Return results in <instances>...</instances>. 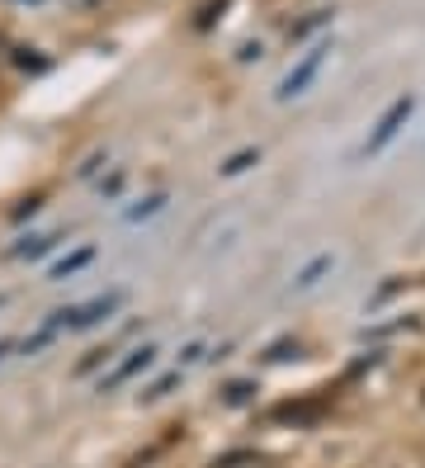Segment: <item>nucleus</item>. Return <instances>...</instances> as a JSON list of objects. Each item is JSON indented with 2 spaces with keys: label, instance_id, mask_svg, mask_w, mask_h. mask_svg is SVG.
Returning a JSON list of instances; mask_svg holds the SVG:
<instances>
[{
  "label": "nucleus",
  "instance_id": "1",
  "mask_svg": "<svg viewBox=\"0 0 425 468\" xmlns=\"http://www.w3.org/2000/svg\"><path fill=\"white\" fill-rule=\"evenodd\" d=\"M326 52H331V43H317V48H312L307 58H303L289 76L279 80V100H293V95H303V90L312 86V80H317V71H322V62H326Z\"/></svg>",
  "mask_w": 425,
  "mask_h": 468
},
{
  "label": "nucleus",
  "instance_id": "2",
  "mask_svg": "<svg viewBox=\"0 0 425 468\" xmlns=\"http://www.w3.org/2000/svg\"><path fill=\"white\" fill-rule=\"evenodd\" d=\"M411 109H416V100H411V95H402V100H392V104H388V114L378 119V128L368 133V143H364V152H378V147H388L392 137L402 133V123L411 119Z\"/></svg>",
  "mask_w": 425,
  "mask_h": 468
},
{
  "label": "nucleus",
  "instance_id": "3",
  "mask_svg": "<svg viewBox=\"0 0 425 468\" xmlns=\"http://www.w3.org/2000/svg\"><path fill=\"white\" fill-rule=\"evenodd\" d=\"M119 293H104V298H90V303H80V308H71V313H52V326H95L100 317H109L113 308H119Z\"/></svg>",
  "mask_w": 425,
  "mask_h": 468
},
{
  "label": "nucleus",
  "instance_id": "4",
  "mask_svg": "<svg viewBox=\"0 0 425 468\" xmlns=\"http://www.w3.org/2000/svg\"><path fill=\"white\" fill-rule=\"evenodd\" d=\"M152 360H156V350L152 346H142V350H133L128 360L113 369V374H104V383H100V393H109V388H119V383H128L133 374H142V369H152Z\"/></svg>",
  "mask_w": 425,
  "mask_h": 468
},
{
  "label": "nucleus",
  "instance_id": "5",
  "mask_svg": "<svg viewBox=\"0 0 425 468\" xmlns=\"http://www.w3.org/2000/svg\"><path fill=\"white\" fill-rule=\"evenodd\" d=\"M90 256H95V251H76L71 261H57V265H52V280H67V274H76V270H80L85 261H90Z\"/></svg>",
  "mask_w": 425,
  "mask_h": 468
},
{
  "label": "nucleus",
  "instance_id": "6",
  "mask_svg": "<svg viewBox=\"0 0 425 468\" xmlns=\"http://www.w3.org/2000/svg\"><path fill=\"white\" fill-rule=\"evenodd\" d=\"M322 270H331V256H322V261H312V265H307V270L298 274V289H307V284H317V274H322Z\"/></svg>",
  "mask_w": 425,
  "mask_h": 468
},
{
  "label": "nucleus",
  "instance_id": "7",
  "mask_svg": "<svg viewBox=\"0 0 425 468\" xmlns=\"http://www.w3.org/2000/svg\"><path fill=\"white\" fill-rule=\"evenodd\" d=\"M250 161H255V152H241V156H232V161H227L222 171H227V176H237V171H246V166H250Z\"/></svg>",
  "mask_w": 425,
  "mask_h": 468
},
{
  "label": "nucleus",
  "instance_id": "8",
  "mask_svg": "<svg viewBox=\"0 0 425 468\" xmlns=\"http://www.w3.org/2000/svg\"><path fill=\"white\" fill-rule=\"evenodd\" d=\"M255 393V383H232V388H227V402H246Z\"/></svg>",
  "mask_w": 425,
  "mask_h": 468
}]
</instances>
